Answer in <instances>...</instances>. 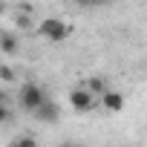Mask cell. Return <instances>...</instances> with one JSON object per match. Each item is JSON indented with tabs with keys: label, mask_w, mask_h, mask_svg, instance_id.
I'll use <instances>...</instances> for the list:
<instances>
[{
	"label": "cell",
	"mask_w": 147,
	"mask_h": 147,
	"mask_svg": "<svg viewBox=\"0 0 147 147\" xmlns=\"http://www.w3.org/2000/svg\"><path fill=\"white\" fill-rule=\"evenodd\" d=\"M38 35H40L43 40H49V43H61V40H66V38L72 35V26L63 23L61 18H43V20L38 23Z\"/></svg>",
	"instance_id": "1"
},
{
	"label": "cell",
	"mask_w": 147,
	"mask_h": 147,
	"mask_svg": "<svg viewBox=\"0 0 147 147\" xmlns=\"http://www.w3.org/2000/svg\"><path fill=\"white\" fill-rule=\"evenodd\" d=\"M46 98H49L46 90H43L40 84H35V81H26V84H20V90H18V101H20V107L29 110V113H35Z\"/></svg>",
	"instance_id": "2"
},
{
	"label": "cell",
	"mask_w": 147,
	"mask_h": 147,
	"mask_svg": "<svg viewBox=\"0 0 147 147\" xmlns=\"http://www.w3.org/2000/svg\"><path fill=\"white\" fill-rule=\"evenodd\" d=\"M69 107L75 113H90V110H95V98L84 87H75V90H69Z\"/></svg>",
	"instance_id": "3"
},
{
	"label": "cell",
	"mask_w": 147,
	"mask_h": 147,
	"mask_svg": "<svg viewBox=\"0 0 147 147\" xmlns=\"http://www.w3.org/2000/svg\"><path fill=\"white\" fill-rule=\"evenodd\" d=\"M35 118H38V121H43V124H55V121L61 118V107H58L52 98H46V101L35 110Z\"/></svg>",
	"instance_id": "4"
},
{
	"label": "cell",
	"mask_w": 147,
	"mask_h": 147,
	"mask_svg": "<svg viewBox=\"0 0 147 147\" xmlns=\"http://www.w3.org/2000/svg\"><path fill=\"white\" fill-rule=\"evenodd\" d=\"M101 107H104L107 113H121V110H124V95H121L118 90H107V92L101 95Z\"/></svg>",
	"instance_id": "5"
},
{
	"label": "cell",
	"mask_w": 147,
	"mask_h": 147,
	"mask_svg": "<svg viewBox=\"0 0 147 147\" xmlns=\"http://www.w3.org/2000/svg\"><path fill=\"white\" fill-rule=\"evenodd\" d=\"M18 49H20V40H18L15 32H0V52L3 55H18Z\"/></svg>",
	"instance_id": "6"
},
{
	"label": "cell",
	"mask_w": 147,
	"mask_h": 147,
	"mask_svg": "<svg viewBox=\"0 0 147 147\" xmlns=\"http://www.w3.org/2000/svg\"><path fill=\"white\" fill-rule=\"evenodd\" d=\"M84 90H87V92H90L92 98H95V95L101 98V95H104V92H107L110 87H107V81H104L101 75H92V78H87V84H84Z\"/></svg>",
	"instance_id": "7"
},
{
	"label": "cell",
	"mask_w": 147,
	"mask_h": 147,
	"mask_svg": "<svg viewBox=\"0 0 147 147\" xmlns=\"http://www.w3.org/2000/svg\"><path fill=\"white\" fill-rule=\"evenodd\" d=\"M15 23H18V29H29L35 20H32V6H20L18 12H15Z\"/></svg>",
	"instance_id": "8"
},
{
	"label": "cell",
	"mask_w": 147,
	"mask_h": 147,
	"mask_svg": "<svg viewBox=\"0 0 147 147\" xmlns=\"http://www.w3.org/2000/svg\"><path fill=\"white\" fill-rule=\"evenodd\" d=\"M9 147H38V141H35V136H18V138H12Z\"/></svg>",
	"instance_id": "9"
},
{
	"label": "cell",
	"mask_w": 147,
	"mask_h": 147,
	"mask_svg": "<svg viewBox=\"0 0 147 147\" xmlns=\"http://www.w3.org/2000/svg\"><path fill=\"white\" fill-rule=\"evenodd\" d=\"M15 78H18V75H15V69H12L9 63L0 66V81H6V84H9V81H15Z\"/></svg>",
	"instance_id": "10"
},
{
	"label": "cell",
	"mask_w": 147,
	"mask_h": 147,
	"mask_svg": "<svg viewBox=\"0 0 147 147\" xmlns=\"http://www.w3.org/2000/svg\"><path fill=\"white\" fill-rule=\"evenodd\" d=\"M6 121H12V107L9 104H0V127H3Z\"/></svg>",
	"instance_id": "11"
},
{
	"label": "cell",
	"mask_w": 147,
	"mask_h": 147,
	"mask_svg": "<svg viewBox=\"0 0 147 147\" xmlns=\"http://www.w3.org/2000/svg\"><path fill=\"white\" fill-rule=\"evenodd\" d=\"M0 104H6V92L3 90H0Z\"/></svg>",
	"instance_id": "12"
},
{
	"label": "cell",
	"mask_w": 147,
	"mask_h": 147,
	"mask_svg": "<svg viewBox=\"0 0 147 147\" xmlns=\"http://www.w3.org/2000/svg\"><path fill=\"white\" fill-rule=\"evenodd\" d=\"M3 12H6V6H3V3H0V15H3Z\"/></svg>",
	"instance_id": "13"
},
{
	"label": "cell",
	"mask_w": 147,
	"mask_h": 147,
	"mask_svg": "<svg viewBox=\"0 0 147 147\" xmlns=\"http://www.w3.org/2000/svg\"><path fill=\"white\" fill-rule=\"evenodd\" d=\"M63 147H72V144H63Z\"/></svg>",
	"instance_id": "14"
}]
</instances>
